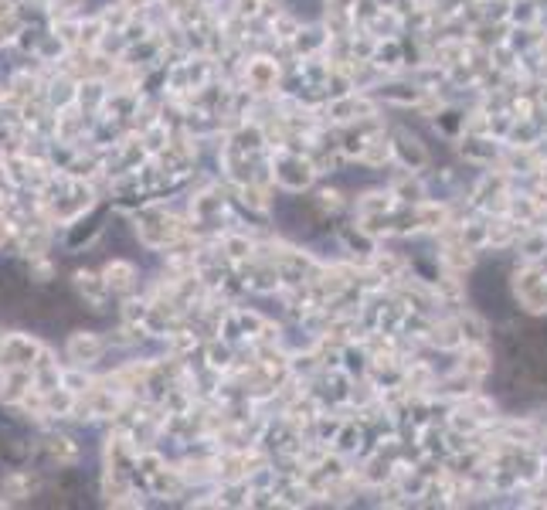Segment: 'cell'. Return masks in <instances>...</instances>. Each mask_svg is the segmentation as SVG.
Returning a JSON list of instances; mask_svg holds the SVG:
<instances>
[{
	"label": "cell",
	"instance_id": "cell-1",
	"mask_svg": "<svg viewBox=\"0 0 547 510\" xmlns=\"http://www.w3.org/2000/svg\"><path fill=\"white\" fill-rule=\"evenodd\" d=\"M42 344L31 334H4L0 337V368H34Z\"/></svg>",
	"mask_w": 547,
	"mask_h": 510
},
{
	"label": "cell",
	"instance_id": "cell-2",
	"mask_svg": "<svg viewBox=\"0 0 547 510\" xmlns=\"http://www.w3.org/2000/svg\"><path fill=\"white\" fill-rule=\"evenodd\" d=\"M137 235H140L146 245L160 249V245H167V241H174L177 235H181V225H177L167 212H160V208H146V212L137 218Z\"/></svg>",
	"mask_w": 547,
	"mask_h": 510
},
{
	"label": "cell",
	"instance_id": "cell-3",
	"mask_svg": "<svg viewBox=\"0 0 547 510\" xmlns=\"http://www.w3.org/2000/svg\"><path fill=\"white\" fill-rule=\"evenodd\" d=\"M65 354H69V361L89 368V364H96L99 357L106 354V337L96 334V330H71L69 340H65Z\"/></svg>",
	"mask_w": 547,
	"mask_h": 510
},
{
	"label": "cell",
	"instance_id": "cell-4",
	"mask_svg": "<svg viewBox=\"0 0 547 510\" xmlns=\"http://www.w3.org/2000/svg\"><path fill=\"white\" fill-rule=\"evenodd\" d=\"M42 453L58 463V467H75L79 459H82V449H79V442L71 439V436H61V432H52V436H44L42 442Z\"/></svg>",
	"mask_w": 547,
	"mask_h": 510
},
{
	"label": "cell",
	"instance_id": "cell-5",
	"mask_svg": "<svg viewBox=\"0 0 547 510\" xmlns=\"http://www.w3.org/2000/svg\"><path fill=\"white\" fill-rule=\"evenodd\" d=\"M0 494L7 496V500L24 504V500H31V496L38 494V480L31 477L28 469H7V473L0 477Z\"/></svg>",
	"mask_w": 547,
	"mask_h": 510
},
{
	"label": "cell",
	"instance_id": "cell-6",
	"mask_svg": "<svg viewBox=\"0 0 547 510\" xmlns=\"http://www.w3.org/2000/svg\"><path fill=\"white\" fill-rule=\"evenodd\" d=\"M71 279H75V289L82 293V299L92 307V310L96 313L106 310V293H109V286H106L102 276H96V272H89V269H79Z\"/></svg>",
	"mask_w": 547,
	"mask_h": 510
},
{
	"label": "cell",
	"instance_id": "cell-7",
	"mask_svg": "<svg viewBox=\"0 0 547 510\" xmlns=\"http://www.w3.org/2000/svg\"><path fill=\"white\" fill-rule=\"evenodd\" d=\"M102 279H106V286H109L113 293H127L129 286H133V279H137V266L127 262V259H113V262L102 269Z\"/></svg>",
	"mask_w": 547,
	"mask_h": 510
},
{
	"label": "cell",
	"instance_id": "cell-8",
	"mask_svg": "<svg viewBox=\"0 0 547 510\" xmlns=\"http://www.w3.org/2000/svg\"><path fill=\"white\" fill-rule=\"evenodd\" d=\"M48 102H52V109H69L79 102V85H71L69 79H55V82L48 85Z\"/></svg>",
	"mask_w": 547,
	"mask_h": 510
},
{
	"label": "cell",
	"instance_id": "cell-9",
	"mask_svg": "<svg viewBox=\"0 0 547 510\" xmlns=\"http://www.w3.org/2000/svg\"><path fill=\"white\" fill-rule=\"evenodd\" d=\"M61 384H65L69 392H75V395H89V392H92V378L85 374L82 364H75V368L61 371Z\"/></svg>",
	"mask_w": 547,
	"mask_h": 510
},
{
	"label": "cell",
	"instance_id": "cell-10",
	"mask_svg": "<svg viewBox=\"0 0 547 510\" xmlns=\"http://www.w3.org/2000/svg\"><path fill=\"white\" fill-rule=\"evenodd\" d=\"M249 75H252L259 85H269L272 79H276V69L269 65L266 58H259V61H252V65H249Z\"/></svg>",
	"mask_w": 547,
	"mask_h": 510
},
{
	"label": "cell",
	"instance_id": "cell-11",
	"mask_svg": "<svg viewBox=\"0 0 547 510\" xmlns=\"http://www.w3.org/2000/svg\"><path fill=\"white\" fill-rule=\"evenodd\" d=\"M486 368H490V364H486V354H483V351H469V357L463 361V371H469V374H483Z\"/></svg>",
	"mask_w": 547,
	"mask_h": 510
},
{
	"label": "cell",
	"instance_id": "cell-12",
	"mask_svg": "<svg viewBox=\"0 0 547 510\" xmlns=\"http://www.w3.org/2000/svg\"><path fill=\"white\" fill-rule=\"evenodd\" d=\"M228 249H231V255H235V259H241V255L252 252V245H249V241H241V239H228Z\"/></svg>",
	"mask_w": 547,
	"mask_h": 510
},
{
	"label": "cell",
	"instance_id": "cell-13",
	"mask_svg": "<svg viewBox=\"0 0 547 510\" xmlns=\"http://www.w3.org/2000/svg\"><path fill=\"white\" fill-rule=\"evenodd\" d=\"M11 239V218L0 212V249H4V241Z\"/></svg>",
	"mask_w": 547,
	"mask_h": 510
}]
</instances>
